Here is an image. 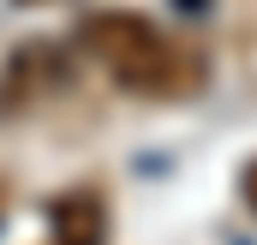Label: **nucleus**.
<instances>
[{
    "label": "nucleus",
    "mask_w": 257,
    "mask_h": 245,
    "mask_svg": "<svg viewBox=\"0 0 257 245\" xmlns=\"http://www.w3.org/2000/svg\"><path fill=\"white\" fill-rule=\"evenodd\" d=\"M78 48L132 96H156V102L174 96L180 102V96H192L203 84V54L174 42L144 12H96V18H84Z\"/></svg>",
    "instance_id": "nucleus-1"
},
{
    "label": "nucleus",
    "mask_w": 257,
    "mask_h": 245,
    "mask_svg": "<svg viewBox=\"0 0 257 245\" xmlns=\"http://www.w3.org/2000/svg\"><path fill=\"white\" fill-rule=\"evenodd\" d=\"M102 227H108V215H102L96 191H72L54 203V245H102Z\"/></svg>",
    "instance_id": "nucleus-2"
},
{
    "label": "nucleus",
    "mask_w": 257,
    "mask_h": 245,
    "mask_svg": "<svg viewBox=\"0 0 257 245\" xmlns=\"http://www.w3.org/2000/svg\"><path fill=\"white\" fill-rule=\"evenodd\" d=\"M239 197L251 203V215H257V162H251V168H245V174H239Z\"/></svg>",
    "instance_id": "nucleus-3"
}]
</instances>
